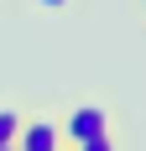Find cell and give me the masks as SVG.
I'll return each instance as SVG.
<instances>
[{
  "label": "cell",
  "instance_id": "cell-2",
  "mask_svg": "<svg viewBox=\"0 0 146 151\" xmlns=\"http://www.w3.org/2000/svg\"><path fill=\"white\" fill-rule=\"evenodd\" d=\"M26 151H52V146H68L63 141V115H21V136Z\"/></svg>",
  "mask_w": 146,
  "mask_h": 151
},
{
  "label": "cell",
  "instance_id": "cell-4",
  "mask_svg": "<svg viewBox=\"0 0 146 151\" xmlns=\"http://www.w3.org/2000/svg\"><path fill=\"white\" fill-rule=\"evenodd\" d=\"M37 5H42V11H68L73 0H37Z\"/></svg>",
  "mask_w": 146,
  "mask_h": 151
},
{
  "label": "cell",
  "instance_id": "cell-1",
  "mask_svg": "<svg viewBox=\"0 0 146 151\" xmlns=\"http://www.w3.org/2000/svg\"><path fill=\"white\" fill-rule=\"evenodd\" d=\"M63 141H73L78 151H110L115 146V109L110 104H73L63 115Z\"/></svg>",
  "mask_w": 146,
  "mask_h": 151
},
{
  "label": "cell",
  "instance_id": "cell-5",
  "mask_svg": "<svg viewBox=\"0 0 146 151\" xmlns=\"http://www.w3.org/2000/svg\"><path fill=\"white\" fill-rule=\"evenodd\" d=\"M141 11H146V0H141Z\"/></svg>",
  "mask_w": 146,
  "mask_h": 151
},
{
  "label": "cell",
  "instance_id": "cell-3",
  "mask_svg": "<svg viewBox=\"0 0 146 151\" xmlns=\"http://www.w3.org/2000/svg\"><path fill=\"white\" fill-rule=\"evenodd\" d=\"M16 136H21V109H0V151L16 146Z\"/></svg>",
  "mask_w": 146,
  "mask_h": 151
}]
</instances>
